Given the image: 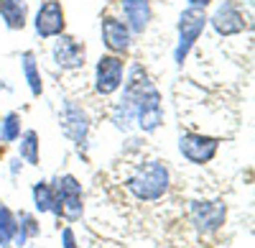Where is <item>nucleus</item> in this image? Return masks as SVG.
Here are the masks:
<instances>
[{
    "label": "nucleus",
    "instance_id": "7",
    "mask_svg": "<svg viewBox=\"0 0 255 248\" xmlns=\"http://www.w3.org/2000/svg\"><path fill=\"white\" fill-rule=\"evenodd\" d=\"M220 143H222V141L215 138V136L186 131V133L179 136V154H181L189 164H194V167H204V164H209L212 159L217 156Z\"/></svg>",
    "mask_w": 255,
    "mask_h": 248
},
{
    "label": "nucleus",
    "instance_id": "9",
    "mask_svg": "<svg viewBox=\"0 0 255 248\" xmlns=\"http://www.w3.org/2000/svg\"><path fill=\"white\" fill-rule=\"evenodd\" d=\"M207 23L215 28L220 36H238L248 28V18L240 10V5L235 0H222L215 8V13L207 15Z\"/></svg>",
    "mask_w": 255,
    "mask_h": 248
},
{
    "label": "nucleus",
    "instance_id": "1",
    "mask_svg": "<svg viewBox=\"0 0 255 248\" xmlns=\"http://www.w3.org/2000/svg\"><path fill=\"white\" fill-rule=\"evenodd\" d=\"M133 110L135 128L143 133H156L163 123V97L140 64H130L123 79V97Z\"/></svg>",
    "mask_w": 255,
    "mask_h": 248
},
{
    "label": "nucleus",
    "instance_id": "3",
    "mask_svg": "<svg viewBox=\"0 0 255 248\" xmlns=\"http://www.w3.org/2000/svg\"><path fill=\"white\" fill-rule=\"evenodd\" d=\"M56 205H54V215L64 218L67 223H77L84 215V190L82 182L74 174H61L51 182Z\"/></svg>",
    "mask_w": 255,
    "mask_h": 248
},
{
    "label": "nucleus",
    "instance_id": "11",
    "mask_svg": "<svg viewBox=\"0 0 255 248\" xmlns=\"http://www.w3.org/2000/svg\"><path fill=\"white\" fill-rule=\"evenodd\" d=\"M33 28L38 38H56L67 28V18H64V8L59 0H46L41 3V8L36 10L33 18Z\"/></svg>",
    "mask_w": 255,
    "mask_h": 248
},
{
    "label": "nucleus",
    "instance_id": "5",
    "mask_svg": "<svg viewBox=\"0 0 255 248\" xmlns=\"http://www.w3.org/2000/svg\"><path fill=\"white\" fill-rule=\"evenodd\" d=\"M189 220L202 236H215L227 220V205L222 200H191Z\"/></svg>",
    "mask_w": 255,
    "mask_h": 248
},
{
    "label": "nucleus",
    "instance_id": "16",
    "mask_svg": "<svg viewBox=\"0 0 255 248\" xmlns=\"http://www.w3.org/2000/svg\"><path fill=\"white\" fill-rule=\"evenodd\" d=\"M18 159L20 161H26L28 167H38L41 164V141H38V133L33 128L23 131L18 138Z\"/></svg>",
    "mask_w": 255,
    "mask_h": 248
},
{
    "label": "nucleus",
    "instance_id": "24",
    "mask_svg": "<svg viewBox=\"0 0 255 248\" xmlns=\"http://www.w3.org/2000/svg\"><path fill=\"white\" fill-rule=\"evenodd\" d=\"M18 172H20V159H18V156H15V159H10V174H13V177H15V174H18Z\"/></svg>",
    "mask_w": 255,
    "mask_h": 248
},
{
    "label": "nucleus",
    "instance_id": "8",
    "mask_svg": "<svg viewBox=\"0 0 255 248\" xmlns=\"http://www.w3.org/2000/svg\"><path fill=\"white\" fill-rule=\"evenodd\" d=\"M125 79V61L120 54H105L95 64V92L108 97L123 87Z\"/></svg>",
    "mask_w": 255,
    "mask_h": 248
},
{
    "label": "nucleus",
    "instance_id": "13",
    "mask_svg": "<svg viewBox=\"0 0 255 248\" xmlns=\"http://www.w3.org/2000/svg\"><path fill=\"white\" fill-rule=\"evenodd\" d=\"M120 8H123V18H125L128 28H130V33H143L153 18L151 0H120Z\"/></svg>",
    "mask_w": 255,
    "mask_h": 248
},
{
    "label": "nucleus",
    "instance_id": "2",
    "mask_svg": "<svg viewBox=\"0 0 255 248\" xmlns=\"http://www.w3.org/2000/svg\"><path fill=\"white\" fill-rule=\"evenodd\" d=\"M125 190L130 192L138 202H158L171 190V172H168L166 161L151 159L143 161L128 174Z\"/></svg>",
    "mask_w": 255,
    "mask_h": 248
},
{
    "label": "nucleus",
    "instance_id": "14",
    "mask_svg": "<svg viewBox=\"0 0 255 248\" xmlns=\"http://www.w3.org/2000/svg\"><path fill=\"white\" fill-rule=\"evenodd\" d=\"M0 18L10 31H20L28 23V0H0Z\"/></svg>",
    "mask_w": 255,
    "mask_h": 248
},
{
    "label": "nucleus",
    "instance_id": "25",
    "mask_svg": "<svg viewBox=\"0 0 255 248\" xmlns=\"http://www.w3.org/2000/svg\"><path fill=\"white\" fill-rule=\"evenodd\" d=\"M26 248H33V246H26Z\"/></svg>",
    "mask_w": 255,
    "mask_h": 248
},
{
    "label": "nucleus",
    "instance_id": "21",
    "mask_svg": "<svg viewBox=\"0 0 255 248\" xmlns=\"http://www.w3.org/2000/svg\"><path fill=\"white\" fill-rule=\"evenodd\" d=\"M20 133H23V120H20V113L10 110V113H5L3 118H0V138H3L5 143H15L20 138Z\"/></svg>",
    "mask_w": 255,
    "mask_h": 248
},
{
    "label": "nucleus",
    "instance_id": "22",
    "mask_svg": "<svg viewBox=\"0 0 255 248\" xmlns=\"http://www.w3.org/2000/svg\"><path fill=\"white\" fill-rule=\"evenodd\" d=\"M61 248H79V243H77V236H74V228H72V225H67V228L61 231Z\"/></svg>",
    "mask_w": 255,
    "mask_h": 248
},
{
    "label": "nucleus",
    "instance_id": "12",
    "mask_svg": "<svg viewBox=\"0 0 255 248\" xmlns=\"http://www.w3.org/2000/svg\"><path fill=\"white\" fill-rule=\"evenodd\" d=\"M100 36H102V44L110 49V54H120V56L130 49V41H133L128 23L115 15H105L100 20Z\"/></svg>",
    "mask_w": 255,
    "mask_h": 248
},
{
    "label": "nucleus",
    "instance_id": "20",
    "mask_svg": "<svg viewBox=\"0 0 255 248\" xmlns=\"http://www.w3.org/2000/svg\"><path fill=\"white\" fill-rule=\"evenodd\" d=\"M110 123H113L118 131H123V133H130V131L135 128L133 110H130V105H128L125 100H118L115 105H113V110H110Z\"/></svg>",
    "mask_w": 255,
    "mask_h": 248
},
{
    "label": "nucleus",
    "instance_id": "17",
    "mask_svg": "<svg viewBox=\"0 0 255 248\" xmlns=\"http://www.w3.org/2000/svg\"><path fill=\"white\" fill-rule=\"evenodd\" d=\"M20 69H23V77H26V85H28L31 95L41 97V92H44V79H41V72H38L33 51H23V54H20Z\"/></svg>",
    "mask_w": 255,
    "mask_h": 248
},
{
    "label": "nucleus",
    "instance_id": "6",
    "mask_svg": "<svg viewBox=\"0 0 255 248\" xmlns=\"http://www.w3.org/2000/svg\"><path fill=\"white\" fill-rule=\"evenodd\" d=\"M59 128L61 133L67 136L74 146H87V138H90V128H92V120L87 115L79 102L74 100H64L61 102V110H59Z\"/></svg>",
    "mask_w": 255,
    "mask_h": 248
},
{
    "label": "nucleus",
    "instance_id": "18",
    "mask_svg": "<svg viewBox=\"0 0 255 248\" xmlns=\"http://www.w3.org/2000/svg\"><path fill=\"white\" fill-rule=\"evenodd\" d=\"M31 197H33V208L36 213L46 215V213H54V205H56V195H54V187L51 182L46 179H38L31 190Z\"/></svg>",
    "mask_w": 255,
    "mask_h": 248
},
{
    "label": "nucleus",
    "instance_id": "10",
    "mask_svg": "<svg viewBox=\"0 0 255 248\" xmlns=\"http://www.w3.org/2000/svg\"><path fill=\"white\" fill-rule=\"evenodd\" d=\"M51 59L56 67L67 69V72H77L87 64V49L74 36L61 33V36H56L54 46H51Z\"/></svg>",
    "mask_w": 255,
    "mask_h": 248
},
{
    "label": "nucleus",
    "instance_id": "19",
    "mask_svg": "<svg viewBox=\"0 0 255 248\" xmlns=\"http://www.w3.org/2000/svg\"><path fill=\"white\" fill-rule=\"evenodd\" d=\"M15 228H18L15 213L8 208L5 202H0V248H10L13 246Z\"/></svg>",
    "mask_w": 255,
    "mask_h": 248
},
{
    "label": "nucleus",
    "instance_id": "23",
    "mask_svg": "<svg viewBox=\"0 0 255 248\" xmlns=\"http://www.w3.org/2000/svg\"><path fill=\"white\" fill-rule=\"evenodd\" d=\"M186 3H189L191 8H204V10H207V5L212 3V0H186Z\"/></svg>",
    "mask_w": 255,
    "mask_h": 248
},
{
    "label": "nucleus",
    "instance_id": "4",
    "mask_svg": "<svg viewBox=\"0 0 255 248\" xmlns=\"http://www.w3.org/2000/svg\"><path fill=\"white\" fill-rule=\"evenodd\" d=\"M207 28V10L204 8H184L176 20V46H174V61L181 67L186 56L191 54L194 44L199 41L202 31Z\"/></svg>",
    "mask_w": 255,
    "mask_h": 248
},
{
    "label": "nucleus",
    "instance_id": "15",
    "mask_svg": "<svg viewBox=\"0 0 255 248\" xmlns=\"http://www.w3.org/2000/svg\"><path fill=\"white\" fill-rule=\"evenodd\" d=\"M15 220H18V228H15V236H13V246H26L31 238H38L41 236V225H38V218L28 210H20L15 213Z\"/></svg>",
    "mask_w": 255,
    "mask_h": 248
}]
</instances>
